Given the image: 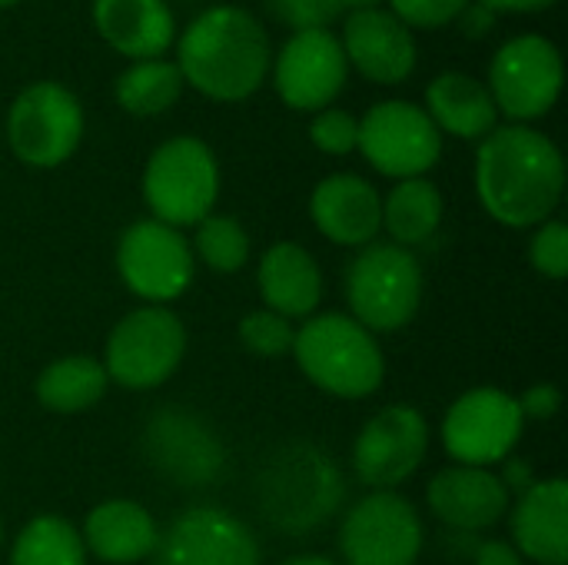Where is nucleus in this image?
Wrapping results in <instances>:
<instances>
[{
    "label": "nucleus",
    "mask_w": 568,
    "mask_h": 565,
    "mask_svg": "<svg viewBox=\"0 0 568 565\" xmlns=\"http://www.w3.org/2000/svg\"><path fill=\"white\" fill-rule=\"evenodd\" d=\"M566 190L559 147L526 127H496L476 153V193L486 213L513 230L546 223Z\"/></svg>",
    "instance_id": "f257e3e1"
},
{
    "label": "nucleus",
    "mask_w": 568,
    "mask_h": 565,
    "mask_svg": "<svg viewBox=\"0 0 568 565\" xmlns=\"http://www.w3.org/2000/svg\"><path fill=\"white\" fill-rule=\"evenodd\" d=\"M176 70L210 100H246L270 70L266 30L240 7H210L180 37Z\"/></svg>",
    "instance_id": "f03ea898"
},
{
    "label": "nucleus",
    "mask_w": 568,
    "mask_h": 565,
    "mask_svg": "<svg viewBox=\"0 0 568 565\" xmlns=\"http://www.w3.org/2000/svg\"><path fill=\"white\" fill-rule=\"evenodd\" d=\"M293 356L313 386L339 400L373 396L386 376V356L376 336L346 313L306 320L296 330Z\"/></svg>",
    "instance_id": "7ed1b4c3"
},
{
    "label": "nucleus",
    "mask_w": 568,
    "mask_h": 565,
    "mask_svg": "<svg viewBox=\"0 0 568 565\" xmlns=\"http://www.w3.org/2000/svg\"><path fill=\"white\" fill-rule=\"evenodd\" d=\"M346 300L353 320L373 336L413 323L423 303V266L396 243H369L346 266Z\"/></svg>",
    "instance_id": "20e7f679"
},
{
    "label": "nucleus",
    "mask_w": 568,
    "mask_h": 565,
    "mask_svg": "<svg viewBox=\"0 0 568 565\" xmlns=\"http://www.w3.org/2000/svg\"><path fill=\"white\" fill-rule=\"evenodd\" d=\"M343 500V480L326 453L310 443L280 450L266 473L260 476V506L263 516L290 533L320 526L336 513Z\"/></svg>",
    "instance_id": "39448f33"
},
{
    "label": "nucleus",
    "mask_w": 568,
    "mask_h": 565,
    "mask_svg": "<svg viewBox=\"0 0 568 565\" xmlns=\"http://www.w3.org/2000/svg\"><path fill=\"white\" fill-rule=\"evenodd\" d=\"M143 196L153 220L173 230L196 226L213 213L220 196V167L213 150L196 137H173L160 143L143 170Z\"/></svg>",
    "instance_id": "423d86ee"
},
{
    "label": "nucleus",
    "mask_w": 568,
    "mask_h": 565,
    "mask_svg": "<svg viewBox=\"0 0 568 565\" xmlns=\"http://www.w3.org/2000/svg\"><path fill=\"white\" fill-rule=\"evenodd\" d=\"M186 353V326L170 306H140L106 336L103 370L123 390L163 386Z\"/></svg>",
    "instance_id": "0eeeda50"
},
{
    "label": "nucleus",
    "mask_w": 568,
    "mask_h": 565,
    "mask_svg": "<svg viewBox=\"0 0 568 565\" xmlns=\"http://www.w3.org/2000/svg\"><path fill=\"white\" fill-rule=\"evenodd\" d=\"M83 137V107L60 83H30L7 113V140L27 167H60Z\"/></svg>",
    "instance_id": "6e6552de"
},
{
    "label": "nucleus",
    "mask_w": 568,
    "mask_h": 565,
    "mask_svg": "<svg viewBox=\"0 0 568 565\" xmlns=\"http://www.w3.org/2000/svg\"><path fill=\"white\" fill-rule=\"evenodd\" d=\"M116 270L146 306H166L190 290L196 263L180 230L160 220H136L116 243Z\"/></svg>",
    "instance_id": "1a4fd4ad"
},
{
    "label": "nucleus",
    "mask_w": 568,
    "mask_h": 565,
    "mask_svg": "<svg viewBox=\"0 0 568 565\" xmlns=\"http://www.w3.org/2000/svg\"><path fill=\"white\" fill-rule=\"evenodd\" d=\"M526 430L516 396L496 386L463 393L443 420V446L456 466L489 470L513 456Z\"/></svg>",
    "instance_id": "9d476101"
},
{
    "label": "nucleus",
    "mask_w": 568,
    "mask_h": 565,
    "mask_svg": "<svg viewBox=\"0 0 568 565\" xmlns=\"http://www.w3.org/2000/svg\"><path fill=\"white\" fill-rule=\"evenodd\" d=\"M562 90V53L549 37L523 33L506 40L489 67V93L496 110L513 120L546 117Z\"/></svg>",
    "instance_id": "9b49d317"
},
{
    "label": "nucleus",
    "mask_w": 568,
    "mask_h": 565,
    "mask_svg": "<svg viewBox=\"0 0 568 565\" xmlns=\"http://www.w3.org/2000/svg\"><path fill=\"white\" fill-rule=\"evenodd\" d=\"M423 519L399 493H369L339 526L346 565H416L423 553Z\"/></svg>",
    "instance_id": "f8f14e48"
},
{
    "label": "nucleus",
    "mask_w": 568,
    "mask_h": 565,
    "mask_svg": "<svg viewBox=\"0 0 568 565\" xmlns=\"http://www.w3.org/2000/svg\"><path fill=\"white\" fill-rule=\"evenodd\" d=\"M363 157L393 180H413L436 167L443 137L429 113L406 100H383L359 120Z\"/></svg>",
    "instance_id": "ddd939ff"
},
{
    "label": "nucleus",
    "mask_w": 568,
    "mask_h": 565,
    "mask_svg": "<svg viewBox=\"0 0 568 565\" xmlns=\"http://www.w3.org/2000/svg\"><path fill=\"white\" fill-rule=\"evenodd\" d=\"M429 453V423L416 406L396 403L379 410L353 443V470L373 493L406 483Z\"/></svg>",
    "instance_id": "4468645a"
},
{
    "label": "nucleus",
    "mask_w": 568,
    "mask_h": 565,
    "mask_svg": "<svg viewBox=\"0 0 568 565\" xmlns=\"http://www.w3.org/2000/svg\"><path fill=\"white\" fill-rule=\"evenodd\" d=\"M153 556L156 565H260V543L240 516L193 506L160 533Z\"/></svg>",
    "instance_id": "2eb2a0df"
},
{
    "label": "nucleus",
    "mask_w": 568,
    "mask_h": 565,
    "mask_svg": "<svg viewBox=\"0 0 568 565\" xmlns=\"http://www.w3.org/2000/svg\"><path fill=\"white\" fill-rule=\"evenodd\" d=\"M346 73L349 60L333 30H296L276 57V90L293 110H326Z\"/></svg>",
    "instance_id": "dca6fc26"
},
{
    "label": "nucleus",
    "mask_w": 568,
    "mask_h": 565,
    "mask_svg": "<svg viewBox=\"0 0 568 565\" xmlns=\"http://www.w3.org/2000/svg\"><path fill=\"white\" fill-rule=\"evenodd\" d=\"M513 493L503 476L479 466H449L439 470L426 486L429 513L459 533H479L496 526L509 509Z\"/></svg>",
    "instance_id": "f3484780"
},
{
    "label": "nucleus",
    "mask_w": 568,
    "mask_h": 565,
    "mask_svg": "<svg viewBox=\"0 0 568 565\" xmlns=\"http://www.w3.org/2000/svg\"><path fill=\"white\" fill-rule=\"evenodd\" d=\"M343 53L356 70L376 83H399L416 67V40L413 30L379 7H363L346 17Z\"/></svg>",
    "instance_id": "a211bd4d"
},
{
    "label": "nucleus",
    "mask_w": 568,
    "mask_h": 565,
    "mask_svg": "<svg viewBox=\"0 0 568 565\" xmlns=\"http://www.w3.org/2000/svg\"><path fill=\"white\" fill-rule=\"evenodd\" d=\"M316 230L339 246H369L383 230V196L356 173H333L310 196Z\"/></svg>",
    "instance_id": "6ab92c4d"
},
{
    "label": "nucleus",
    "mask_w": 568,
    "mask_h": 565,
    "mask_svg": "<svg viewBox=\"0 0 568 565\" xmlns=\"http://www.w3.org/2000/svg\"><path fill=\"white\" fill-rule=\"evenodd\" d=\"M150 463L173 476L180 486H203L223 466V450L216 436L186 413H160L146 426Z\"/></svg>",
    "instance_id": "aec40b11"
},
{
    "label": "nucleus",
    "mask_w": 568,
    "mask_h": 565,
    "mask_svg": "<svg viewBox=\"0 0 568 565\" xmlns=\"http://www.w3.org/2000/svg\"><path fill=\"white\" fill-rule=\"evenodd\" d=\"M513 549L539 565L568 563V483L536 480L513 509Z\"/></svg>",
    "instance_id": "412c9836"
},
{
    "label": "nucleus",
    "mask_w": 568,
    "mask_h": 565,
    "mask_svg": "<svg viewBox=\"0 0 568 565\" xmlns=\"http://www.w3.org/2000/svg\"><path fill=\"white\" fill-rule=\"evenodd\" d=\"M260 296L270 313L286 320L310 316L323 300V273L320 263L293 240L273 243L256 270Z\"/></svg>",
    "instance_id": "4be33fe9"
},
{
    "label": "nucleus",
    "mask_w": 568,
    "mask_h": 565,
    "mask_svg": "<svg viewBox=\"0 0 568 565\" xmlns=\"http://www.w3.org/2000/svg\"><path fill=\"white\" fill-rule=\"evenodd\" d=\"M93 23L113 50L133 60H156L176 33L166 0H93Z\"/></svg>",
    "instance_id": "5701e85b"
},
{
    "label": "nucleus",
    "mask_w": 568,
    "mask_h": 565,
    "mask_svg": "<svg viewBox=\"0 0 568 565\" xmlns=\"http://www.w3.org/2000/svg\"><path fill=\"white\" fill-rule=\"evenodd\" d=\"M83 546L110 565H133L153 556L160 526L156 519L133 500H106L90 509L83 533Z\"/></svg>",
    "instance_id": "b1692460"
},
{
    "label": "nucleus",
    "mask_w": 568,
    "mask_h": 565,
    "mask_svg": "<svg viewBox=\"0 0 568 565\" xmlns=\"http://www.w3.org/2000/svg\"><path fill=\"white\" fill-rule=\"evenodd\" d=\"M426 113L436 130H446L463 140H479L496 130V103L486 83L469 73H439L426 87Z\"/></svg>",
    "instance_id": "393cba45"
},
{
    "label": "nucleus",
    "mask_w": 568,
    "mask_h": 565,
    "mask_svg": "<svg viewBox=\"0 0 568 565\" xmlns=\"http://www.w3.org/2000/svg\"><path fill=\"white\" fill-rule=\"evenodd\" d=\"M110 386V376L100 360L93 356H63L53 360L40 376H37V403L50 413L70 416L97 406Z\"/></svg>",
    "instance_id": "a878e982"
},
{
    "label": "nucleus",
    "mask_w": 568,
    "mask_h": 565,
    "mask_svg": "<svg viewBox=\"0 0 568 565\" xmlns=\"http://www.w3.org/2000/svg\"><path fill=\"white\" fill-rule=\"evenodd\" d=\"M439 223H443V196L436 183L423 176L399 180L383 203V226L389 230L396 246L409 250L416 243H426L429 236H436Z\"/></svg>",
    "instance_id": "bb28decb"
},
{
    "label": "nucleus",
    "mask_w": 568,
    "mask_h": 565,
    "mask_svg": "<svg viewBox=\"0 0 568 565\" xmlns=\"http://www.w3.org/2000/svg\"><path fill=\"white\" fill-rule=\"evenodd\" d=\"M116 103L133 113V117H156L163 110H170L180 93H183V77L176 70V63L166 60H136L133 67H126L116 77Z\"/></svg>",
    "instance_id": "cd10ccee"
},
{
    "label": "nucleus",
    "mask_w": 568,
    "mask_h": 565,
    "mask_svg": "<svg viewBox=\"0 0 568 565\" xmlns=\"http://www.w3.org/2000/svg\"><path fill=\"white\" fill-rule=\"evenodd\" d=\"M10 565H87V546L67 519L37 516L17 533Z\"/></svg>",
    "instance_id": "c85d7f7f"
},
{
    "label": "nucleus",
    "mask_w": 568,
    "mask_h": 565,
    "mask_svg": "<svg viewBox=\"0 0 568 565\" xmlns=\"http://www.w3.org/2000/svg\"><path fill=\"white\" fill-rule=\"evenodd\" d=\"M196 253L213 273L233 276L250 260V233L236 216L210 213L196 223Z\"/></svg>",
    "instance_id": "c756f323"
},
{
    "label": "nucleus",
    "mask_w": 568,
    "mask_h": 565,
    "mask_svg": "<svg viewBox=\"0 0 568 565\" xmlns=\"http://www.w3.org/2000/svg\"><path fill=\"white\" fill-rule=\"evenodd\" d=\"M296 330L286 316L270 313V310H253L240 320V343L246 353L263 356V360H280L293 353Z\"/></svg>",
    "instance_id": "7c9ffc66"
},
{
    "label": "nucleus",
    "mask_w": 568,
    "mask_h": 565,
    "mask_svg": "<svg viewBox=\"0 0 568 565\" xmlns=\"http://www.w3.org/2000/svg\"><path fill=\"white\" fill-rule=\"evenodd\" d=\"M270 7L296 30H329L339 13L379 7V0H270Z\"/></svg>",
    "instance_id": "2f4dec72"
},
{
    "label": "nucleus",
    "mask_w": 568,
    "mask_h": 565,
    "mask_svg": "<svg viewBox=\"0 0 568 565\" xmlns=\"http://www.w3.org/2000/svg\"><path fill=\"white\" fill-rule=\"evenodd\" d=\"M529 260L532 266L549 276V280H566L568 276V226L562 220H546L539 223L532 243H529Z\"/></svg>",
    "instance_id": "473e14b6"
},
{
    "label": "nucleus",
    "mask_w": 568,
    "mask_h": 565,
    "mask_svg": "<svg viewBox=\"0 0 568 565\" xmlns=\"http://www.w3.org/2000/svg\"><path fill=\"white\" fill-rule=\"evenodd\" d=\"M310 140L333 157H346L359 143V120L346 110H320L310 123Z\"/></svg>",
    "instance_id": "72a5a7b5"
},
{
    "label": "nucleus",
    "mask_w": 568,
    "mask_h": 565,
    "mask_svg": "<svg viewBox=\"0 0 568 565\" xmlns=\"http://www.w3.org/2000/svg\"><path fill=\"white\" fill-rule=\"evenodd\" d=\"M393 17H399L406 27H446L453 23L469 0H389Z\"/></svg>",
    "instance_id": "f704fd0d"
},
{
    "label": "nucleus",
    "mask_w": 568,
    "mask_h": 565,
    "mask_svg": "<svg viewBox=\"0 0 568 565\" xmlns=\"http://www.w3.org/2000/svg\"><path fill=\"white\" fill-rule=\"evenodd\" d=\"M519 413H523V420H552L556 413H559V406H562V393H559V386H552V383H536V386H529L519 400Z\"/></svg>",
    "instance_id": "c9c22d12"
},
{
    "label": "nucleus",
    "mask_w": 568,
    "mask_h": 565,
    "mask_svg": "<svg viewBox=\"0 0 568 565\" xmlns=\"http://www.w3.org/2000/svg\"><path fill=\"white\" fill-rule=\"evenodd\" d=\"M456 20L463 23V30H466L469 37H483L486 30H493V23H496V13H493L486 3H479V0H476L473 7L466 3V10H463Z\"/></svg>",
    "instance_id": "e433bc0d"
},
{
    "label": "nucleus",
    "mask_w": 568,
    "mask_h": 565,
    "mask_svg": "<svg viewBox=\"0 0 568 565\" xmlns=\"http://www.w3.org/2000/svg\"><path fill=\"white\" fill-rule=\"evenodd\" d=\"M476 565H526V563H523V556L513 549V543H499V539H493V543H483V546H479V553H476Z\"/></svg>",
    "instance_id": "4c0bfd02"
},
{
    "label": "nucleus",
    "mask_w": 568,
    "mask_h": 565,
    "mask_svg": "<svg viewBox=\"0 0 568 565\" xmlns=\"http://www.w3.org/2000/svg\"><path fill=\"white\" fill-rule=\"evenodd\" d=\"M479 3H486L493 13L496 10H523V13H529V10H542V7H549L556 0H479Z\"/></svg>",
    "instance_id": "58836bf2"
},
{
    "label": "nucleus",
    "mask_w": 568,
    "mask_h": 565,
    "mask_svg": "<svg viewBox=\"0 0 568 565\" xmlns=\"http://www.w3.org/2000/svg\"><path fill=\"white\" fill-rule=\"evenodd\" d=\"M283 565H339V563H329V559H323V556H296V559H286Z\"/></svg>",
    "instance_id": "ea45409f"
},
{
    "label": "nucleus",
    "mask_w": 568,
    "mask_h": 565,
    "mask_svg": "<svg viewBox=\"0 0 568 565\" xmlns=\"http://www.w3.org/2000/svg\"><path fill=\"white\" fill-rule=\"evenodd\" d=\"M10 3H17V0H0V7H10Z\"/></svg>",
    "instance_id": "a19ab883"
},
{
    "label": "nucleus",
    "mask_w": 568,
    "mask_h": 565,
    "mask_svg": "<svg viewBox=\"0 0 568 565\" xmlns=\"http://www.w3.org/2000/svg\"><path fill=\"white\" fill-rule=\"evenodd\" d=\"M0 543H3V523H0Z\"/></svg>",
    "instance_id": "79ce46f5"
}]
</instances>
